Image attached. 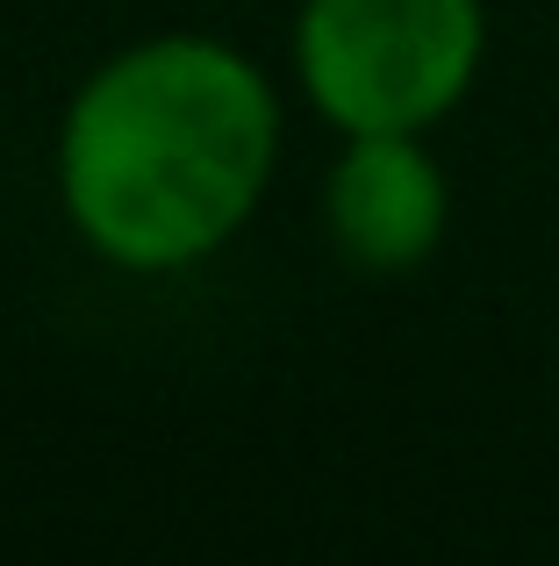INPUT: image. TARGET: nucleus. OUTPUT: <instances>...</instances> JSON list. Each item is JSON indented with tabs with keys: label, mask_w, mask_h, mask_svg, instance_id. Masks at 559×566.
<instances>
[{
	"label": "nucleus",
	"mask_w": 559,
	"mask_h": 566,
	"mask_svg": "<svg viewBox=\"0 0 559 566\" xmlns=\"http://www.w3.org/2000/svg\"><path fill=\"white\" fill-rule=\"evenodd\" d=\"M488 0H302L294 80L337 137H431L481 80Z\"/></svg>",
	"instance_id": "2"
},
{
	"label": "nucleus",
	"mask_w": 559,
	"mask_h": 566,
	"mask_svg": "<svg viewBox=\"0 0 559 566\" xmlns=\"http://www.w3.org/2000/svg\"><path fill=\"white\" fill-rule=\"evenodd\" d=\"M280 166V94L238 43L166 29L101 57L57 123V208L115 273H187L238 244Z\"/></svg>",
	"instance_id": "1"
},
{
	"label": "nucleus",
	"mask_w": 559,
	"mask_h": 566,
	"mask_svg": "<svg viewBox=\"0 0 559 566\" xmlns=\"http://www.w3.org/2000/svg\"><path fill=\"white\" fill-rule=\"evenodd\" d=\"M323 230L330 251L366 280H402L437 259L452 230V180L423 137L380 129L345 137V151L323 172Z\"/></svg>",
	"instance_id": "3"
}]
</instances>
